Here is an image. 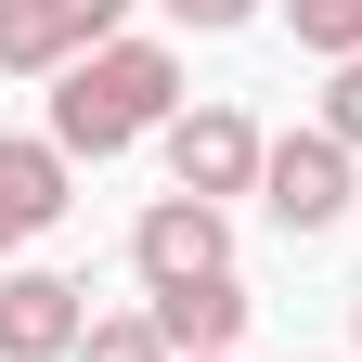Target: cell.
Instances as JSON below:
<instances>
[{
	"mask_svg": "<svg viewBox=\"0 0 362 362\" xmlns=\"http://www.w3.org/2000/svg\"><path fill=\"white\" fill-rule=\"evenodd\" d=\"M168 117H181V52L168 39H104L90 65L52 78V143L65 156H129V143H168Z\"/></svg>",
	"mask_w": 362,
	"mask_h": 362,
	"instance_id": "1",
	"label": "cell"
},
{
	"mask_svg": "<svg viewBox=\"0 0 362 362\" xmlns=\"http://www.w3.org/2000/svg\"><path fill=\"white\" fill-rule=\"evenodd\" d=\"M259 168H272V129L246 104H181L168 117V194L233 207V194H259Z\"/></svg>",
	"mask_w": 362,
	"mask_h": 362,
	"instance_id": "2",
	"label": "cell"
},
{
	"mask_svg": "<svg viewBox=\"0 0 362 362\" xmlns=\"http://www.w3.org/2000/svg\"><path fill=\"white\" fill-rule=\"evenodd\" d=\"M129 39V0H0V78H65Z\"/></svg>",
	"mask_w": 362,
	"mask_h": 362,
	"instance_id": "3",
	"label": "cell"
},
{
	"mask_svg": "<svg viewBox=\"0 0 362 362\" xmlns=\"http://www.w3.org/2000/svg\"><path fill=\"white\" fill-rule=\"evenodd\" d=\"M349 168H362V156L337 143V129H285V143H272V168H259V207L310 246V233H337V220H349V194H362Z\"/></svg>",
	"mask_w": 362,
	"mask_h": 362,
	"instance_id": "4",
	"label": "cell"
},
{
	"mask_svg": "<svg viewBox=\"0 0 362 362\" xmlns=\"http://www.w3.org/2000/svg\"><path fill=\"white\" fill-rule=\"evenodd\" d=\"M129 272H143V298L233 272V207H207V194H156L143 220H129Z\"/></svg>",
	"mask_w": 362,
	"mask_h": 362,
	"instance_id": "5",
	"label": "cell"
},
{
	"mask_svg": "<svg viewBox=\"0 0 362 362\" xmlns=\"http://www.w3.org/2000/svg\"><path fill=\"white\" fill-rule=\"evenodd\" d=\"M65 207H78V156L52 143V129H13V143H0V272L52 233Z\"/></svg>",
	"mask_w": 362,
	"mask_h": 362,
	"instance_id": "6",
	"label": "cell"
},
{
	"mask_svg": "<svg viewBox=\"0 0 362 362\" xmlns=\"http://www.w3.org/2000/svg\"><path fill=\"white\" fill-rule=\"evenodd\" d=\"M78 337H90V298L65 272H39V259L0 272V362H78Z\"/></svg>",
	"mask_w": 362,
	"mask_h": 362,
	"instance_id": "7",
	"label": "cell"
},
{
	"mask_svg": "<svg viewBox=\"0 0 362 362\" xmlns=\"http://www.w3.org/2000/svg\"><path fill=\"white\" fill-rule=\"evenodd\" d=\"M246 285H233V272H207V285H168L156 298V337L181 349V362H233V337H246Z\"/></svg>",
	"mask_w": 362,
	"mask_h": 362,
	"instance_id": "8",
	"label": "cell"
},
{
	"mask_svg": "<svg viewBox=\"0 0 362 362\" xmlns=\"http://www.w3.org/2000/svg\"><path fill=\"white\" fill-rule=\"evenodd\" d=\"M78 362H181V349L156 337V310H90V337H78Z\"/></svg>",
	"mask_w": 362,
	"mask_h": 362,
	"instance_id": "9",
	"label": "cell"
},
{
	"mask_svg": "<svg viewBox=\"0 0 362 362\" xmlns=\"http://www.w3.org/2000/svg\"><path fill=\"white\" fill-rule=\"evenodd\" d=\"M285 26H298V52H324V65L362 52V0H285Z\"/></svg>",
	"mask_w": 362,
	"mask_h": 362,
	"instance_id": "10",
	"label": "cell"
},
{
	"mask_svg": "<svg viewBox=\"0 0 362 362\" xmlns=\"http://www.w3.org/2000/svg\"><path fill=\"white\" fill-rule=\"evenodd\" d=\"M156 13H168L181 39H233V26H259V0H156Z\"/></svg>",
	"mask_w": 362,
	"mask_h": 362,
	"instance_id": "11",
	"label": "cell"
},
{
	"mask_svg": "<svg viewBox=\"0 0 362 362\" xmlns=\"http://www.w3.org/2000/svg\"><path fill=\"white\" fill-rule=\"evenodd\" d=\"M310 129H337V143H349V156H362V52H349V65H337V78H324V117H310Z\"/></svg>",
	"mask_w": 362,
	"mask_h": 362,
	"instance_id": "12",
	"label": "cell"
},
{
	"mask_svg": "<svg viewBox=\"0 0 362 362\" xmlns=\"http://www.w3.org/2000/svg\"><path fill=\"white\" fill-rule=\"evenodd\" d=\"M349 362H362V310H349Z\"/></svg>",
	"mask_w": 362,
	"mask_h": 362,
	"instance_id": "13",
	"label": "cell"
}]
</instances>
